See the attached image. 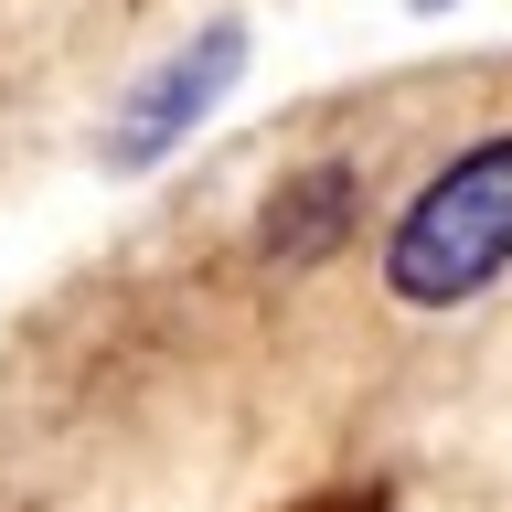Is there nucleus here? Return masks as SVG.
Listing matches in <instances>:
<instances>
[{"instance_id":"obj_1","label":"nucleus","mask_w":512,"mask_h":512,"mask_svg":"<svg viewBox=\"0 0 512 512\" xmlns=\"http://www.w3.org/2000/svg\"><path fill=\"white\" fill-rule=\"evenodd\" d=\"M512 278V139H480L448 171H427L395 235H384V288L406 310H470Z\"/></svg>"},{"instance_id":"obj_2","label":"nucleus","mask_w":512,"mask_h":512,"mask_svg":"<svg viewBox=\"0 0 512 512\" xmlns=\"http://www.w3.org/2000/svg\"><path fill=\"white\" fill-rule=\"evenodd\" d=\"M235 75H246V22H203V32H182V43H171L160 64H139V86L107 107L96 160H107V171H160V160H171L192 128L235 96Z\"/></svg>"},{"instance_id":"obj_3","label":"nucleus","mask_w":512,"mask_h":512,"mask_svg":"<svg viewBox=\"0 0 512 512\" xmlns=\"http://www.w3.org/2000/svg\"><path fill=\"white\" fill-rule=\"evenodd\" d=\"M352 203H363V182H352L342 160H310V171H288V182L267 192L256 246L278 256V267H310V256H331V246L352 235Z\"/></svg>"}]
</instances>
